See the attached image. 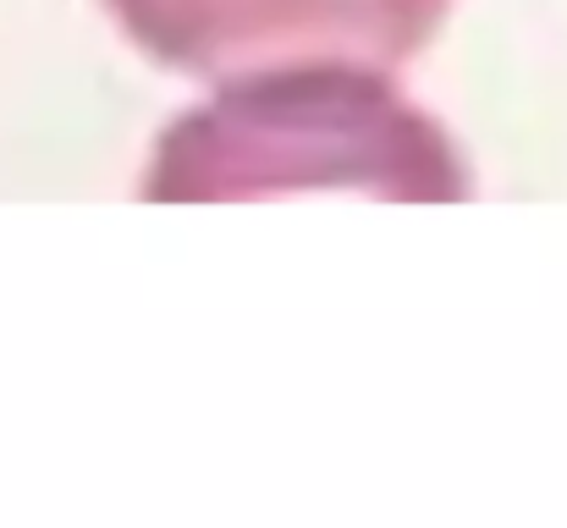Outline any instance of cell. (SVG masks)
Wrapping results in <instances>:
<instances>
[{
	"instance_id": "cell-2",
	"label": "cell",
	"mask_w": 567,
	"mask_h": 528,
	"mask_svg": "<svg viewBox=\"0 0 567 528\" xmlns=\"http://www.w3.org/2000/svg\"><path fill=\"white\" fill-rule=\"evenodd\" d=\"M122 33L188 77H248L281 66L413 61L452 0H105Z\"/></svg>"
},
{
	"instance_id": "cell-1",
	"label": "cell",
	"mask_w": 567,
	"mask_h": 528,
	"mask_svg": "<svg viewBox=\"0 0 567 528\" xmlns=\"http://www.w3.org/2000/svg\"><path fill=\"white\" fill-rule=\"evenodd\" d=\"M353 187L402 204H457L468 172L419 105L375 66H281L220 83L155 144L150 204H248Z\"/></svg>"
}]
</instances>
